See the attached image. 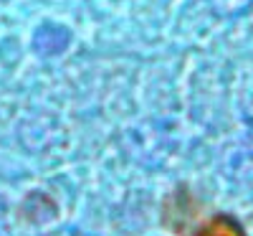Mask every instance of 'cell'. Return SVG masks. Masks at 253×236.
I'll list each match as a JSON object with an SVG mask.
<instances>
[{
  "instance_id": "1",
  "label": "cell",
  "mask_w": 253,
  "mask_h": 236,
  "mask_svg": "<svg viewBox=\"0 0 253 236\" xmlns=\"http://www.w3.org/2000/svg\"><path fill=\"white\" fill-rule=\"evenodd\" d=\"M33 46H36L38 54H43V56H56V54H61L63 49L69 46V31L58 28V26H43V28L36 31Z\"/></svg>"
},
{
  "instance_id": "2",
  "label": "cell",
  "mask_w": 253,
  "mask_h": 236,
  "mask_svg": "<svg viewBox=\"0 0 253 236\" xmlns=\"http://www.w3.org/2000/svg\"><path fill=\"white\" fill-rule=\"evenodd\" d=\"M193 236H246V231L233 216L218 213V216H210Z\"/></svg>"
},
{
  "instance_id": "3",
  "label": "cell",
  "mask_w": 253,
  "mask_h": 236,
  "mask_svg": "<svg viewBox=\"0 0 253 236\" xmlns=\"http://www.w3.org/2000/svg\"><path fill=\"white\" fill-rule=\"evenodd\" d=\"M248 5H251V0H210V8L220 18H233V15L243 13Z\"/></svg>"
}]
</instances>
